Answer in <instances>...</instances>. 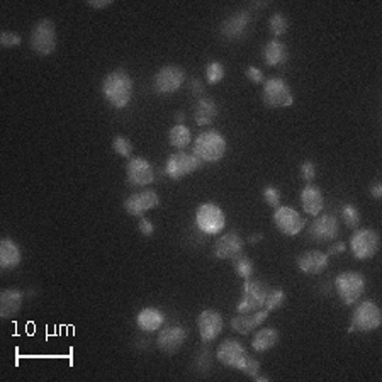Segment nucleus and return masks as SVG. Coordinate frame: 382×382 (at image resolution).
<instances>
[{
	"label": "nucleus",
	"instance_id": "0eeeda50",
	"mask_svg": "<svg viewBox=\"0 0 382 382\" xmlns=\"http://www.w3.org/2000/svg\"><path fill=\"white\" fill-rule=\"evenodd\" d=\"M30 45L39 56H49L56 49V27L49 19H41L31 31Z\"/></svg>",
	"mask_w": 382,
	"mask_h": 382
},
{
	"label": "nucleus",
	"instance_id": "c756f323",
	"mask_svg": "<svg viewBox=\"0 0 382 382\" xmlns=\"http://www.w3.org/2000/svg\"><path fill=\"white\" fill-rule=\"evenodd\" d=\"M168 143H170L175 150H186V148L192 143V131H190L189 126L175 124L174 128L168 131Z\"/></svg>",
	"mask_w": 382,
	"mask_h": 382
},
{
	"label": "nucleus",
	"instance_id": "c03bdc74",
	"mask_svg": "<svg viewBox=\"0 0 382 382\" xmlns=\"http://www.w3.org/2000/svg\"><path fill=\"white\" fill-rule=\"evenodd\" d=\"M345 250H347V245H345L344 241H337V243H333L330 248H328L326 254L328 255H340V254H344Z\"/></svg>",
	"mask_w": 382,
	"mask_h": 382
},
{
	"label": "nucleus",
	"instance_id": "f8f14e48",
	"mask_svg": "<svg viewBox=\"0 0 382 382\" xmlns=\"http://www.w3.org/2000/svg\"><path fill=\"white\" fill-rule=\"evenodd\" d=\"M273 225L282 235L295 236L304 229L306 219L293 207L279 206L273 209Z\"/></svg>",
	"mask_w": 382,
	"mask_h": 382
},
{
	"label": "nucleus",
	"instance_id": "423d86ee",
	"mask_svg": "<svg viewBox=\"0 0 382 382\" xmlns=\"http://www.w3.org/2000/svg\"><path fill=\"white\" fill-rule=\"evenodd\" d=\"M262 87V100L265 106L280 109V107H291L294 104L293 90L289 84L280 77L267 78Z\"/></svg>",
	"mask_w": 382,
	"mask_h": 382
},
{
	"label": "nucleus",
	"instance_id": "a878e982",
	"mask_svg": "<svg viewBox=\"0 0 382 382\" xmlns=\"http://www.w3.org/2000/svg\"><path fill=\"white\" fill-rule=\"evenodd\" d=\"M136 324L145 333H153L164 328L165 315L158 308H145L136 316Z\"/></svg>",
	"mask_w": 382,
	"mask_h": 382
},
{
	"label": "nucleus",
	"instance_id": "7ed1b4c3",
	"mask_svg": "<svg viewBox=\"0 0 382 382\" xmlns=\"http://www.w3.org/2000/svg\"><path fill=\"white\" fill-rule=\"evenodd\" d=\"M367 280L360 272H341L335 279V291H337L338 297L345 306H353L355 302L360 301L363 293H366Z\"/></svg>",
	"mask_w": 382,
	"mask_h": 382
},
{
	"label": "nucleus",
	"instance_id": "9d476101",
	"mask_svg": "<svg viewBox=\"0 0 382 382\" xmlns=\"http://www.w3.org/2000/svg\"><path fill=\"white\" fill-rule=\"evenodd\" d=\"M203 161L194 153H186V151H177L167 158L165 164V174L170 177L172 180H180L183 177L194 174L203 167Z\"/></svg>",
	"mask_w": 382,
	"mask_h": 382
},
{
	"label": "nucleus",
	"instance_id": "f3484780",
	"mask_svg": "<svg viewBox=\"0 0 382 382\" xmlns=\"http://www.w3.org/2000/svg\"><path fill=\"white\" fill-rule=\"evenodd\" d=\"M126 179L135 187H146L155 180L153 165L146 158H131L126 165Z\"/></svg>",
	"mask_w": 382,
	"mask_h": 382
},
{
	"label": "nucleus",
	"instance_id": "bb28decb",
	"mask_svg": "<svg viewBox=\"0 0 382 382\" xmlns=\"http://www.w3.org/2000/svg\"><path fill=\"white\" fill-rule=\"evenodd\" d=\"M219 109L218 104L209 97H201L197 100L196 107H194V121L197 126H207L214 122V119L218 117Z\"/></svg>",
	"mask_w": 382,
	"mask_h": 382
},
{
	"label": "nucleus",
	"instance_id": "6e6552de",
	"mask_svg": "<svg viewBox=\"0 0 382 382\" xmlns=\"http://www.w3.org/2000/svg\"><path fill=\"white\" fill-rule=\"evenodd\" d=\"M196 226L204 235H218L226 226L225 211L214 203H203L196 211Z\"/></svg>",
	"mask_w": 382,
	"mask_h": 382
},
{
	"label": "nucleus",
	"instance_id": "a211bd4d",
	"mask_svg": "<svg viewBox=\"0 0 382 382\" xmlns=\"http://www.w3.org/2000/svg\"><path fill=\"white\" fill-rule=\"evenodd\" d=\"M186 341H187V330L183 326H180V324L161 328L157 338L158 348H160L164 353H167V355H175V353L183 347Z\"/></svg>",
	"mask_w": 382,
	"mask_h": 382
},
{
	"label": "nucleus",
	"instance_id": "ea45409f",
	"mask_svg": "<svg viewBox=\"0 0 382 382\" xmlns=\"http://www.w3.org/2000/svg\"><path fill=\"white\" fill-rule=\"evenodd\" d=\"M264 199L270 207L277 209L280 206V190L273 186H267L264 189Z\"/></svg>",
	"mask_w": 382,
	"mask_h": 382
},
{
	"label": "nucleus",
	"instance_id": "20e7f679",
	"mask_svg": "<svg viewBox=\"0 0 382 382\" xmlns=\"http://www.w3.org/2000/svg\"><path fill=\"white\" fill-rule=\"evenodd\" d=\"M270 287L258 279H245L240 302L236 304V315H250L264 308L265 297Z\"/></svg>",
	"mask_w": 382,
	"mask_h": 382
},
{
	"label": "nucleus",
	"instance_id": "de8ad7c7",
	"mask_svg": "<svg viewBox=\"0 0 382 382\" xmlns=\"http://www.w3.org/2000/svg\"><path fill=\"white\" fill-rule=\"evenodd\" d=\"M262 240H264V235H262V233H254V235L248 236V243L250 245L258 243V241H262Z\"/></svg>",
	"mask_w": 382,
	"mask_h": 382
},
{
	"label": "nucleus",
	"instance_id": "1a4fd4ad",
	"mask_svg": "<svg viewBox=\"0 0 382 382\" xmlns=\"http://www.w3.org/2000/svg\"><path fill=\"white\" fill-rule=\"evenodd\" d=\"M381 247V238L376 229H355L350 238V250L357 260H370L377 255Z\"/></svg>",
	"mask_w": 382,
	"mask_h": 382
},
{
	"label": "nucleus",
	"instance_id": "2eb2a0df",
	"mask_svg": "<svg viewBox=\"0 0 382 382\" xmlns=\"http://www.w3.org/2000/svg\"><path fill=\"white\" fill-rule=\"evenodd\" d=\"M160 206V197L155 190H142V192H135L124 201V211L128 214L136 216V218H143L148 211L157 209Z\"/></svg>",
	"mask_w": 382,
	"mask_h": 382
},
{
	"label": "nucleus",
	"instance_id": "aec40b11",
	"mask_svg": "<svg viewBox=\"0 0 382 382\" xmlns=\"http://www.w3.org/2000/svg\"><path fill=\"white\" fill-rule=\"evenodd\" d=\"M330 265V255L322 250H309L297 257V267L306 276H319Z\"/></svg>",
	"mask_w": 382,
	"mask_h": 382
},
{
	"label": "nucleus",
	"instance_id": "4be33fe9",
	"mask_svg": "<svg viewBox=\"0 0 382 382\" xmlns=\"http://www.w3.org/2000/svg\"><path fill=\"white\" fill-rule=\"evenodd\" d=\"M301 204L302 211L308 216L316 218V216L322 214V211L324 209V197L322 189L318 186H315V183H308L301 190Z\"/></svg>",
	"mask_w": 382,
	"mask_h": 382
},
{
	"label": "nucleus",
	"instance_id": "c9c22d12",
	"mask_svg": "<svg viewBox=\"0 0 382 382\" xmlns=\"http://www.w3.org/2000/svg\"><path fill=\"white\" fill-rule=\"evenodd\" d=\"M113 150L116 151L119 157L129 158L133 155V143L126 136H116L113 139Z\"/></svg>",
	"mask_w": 382,
	"mask_h": 382
},
{
	"label": "nucleus",
	"instance_id": "6ab92c4d",
	"mask_svg": "<svg viewBox=\"0 0 382 382\" xmlns=\"http://www.w3.org/2000/svg\"><path fill=\"white\" fill-rule=\"evenodd\" d=\"M250 23H251V16L248 10H236L235 14H232V16L221 24L219 31H221V34L225 36L226 39L235 41V39H241L245 34H247L248 27H250Z\"/></svg>",
	"mask_w": 382,
	"mask_h": 382
},
{
	"label": "nucleus",
	"instance_id": "393cba45",
	"mask_svg": "<svg viewBox=\"0 0 382 382\" xmlns=\"http://www.w3.org/2000/svg\"><path fill=\"white\" fill-rule=\"evenodd\" d=\"M23 262V254H21L19 245L10 238H3L0 241V267L2 270H14Z\"/></svg>",
	"mask_w": 382,
	"mask_h": 382
},
{
	"label": "nucleus",
	"instance_id": "37998d69",
	"mask_svg": "<svg viewBox=\"0 0 382 382\" xmlns=\"http://www.w3.org/2000/svg\"><path fill=\"white\" fill-rule=\"evenodd\" d=\"M204 84L203 82L199 80V78H194L192 82H190V92H192V95H196V97H204Z\"/></svg>",
	"mask_w": 382,
	"mask_h": 382
},
{
	"label": "nucleus",
	"instance_id": "79ce46f5",
	"mask_svg": "<svg viewBox=\"0 0 382 382\" xmlns=\"http://www.w3.org/2000/svg\"><path fill=\"white\" fill-rule=\"evenodd\" d=\"M138 228H139V233H143L145 236H153L155 235V225L150 221V219H146L145 216H143V218H139Z\"/></svg>",
	"mask_w": 382,
	"mask_h": 382
},
{
	"label": "nucleus",
	"instance_id": "7c9ffc66",
	"mask_svg": "<svg viewBox=\"0 0 382 382\" xmlns=\"http://www.w3.org/2000/svg\"><path fill=\"white\" fill-rule=\"evenodd\" d=\"M232 264H233V269H235V272L238 273V277H241L243 280L250 279V277L254 276L255 272L254 262H251L250 257H248L247 254H243V251L232 258Z\"/></svg>",
	"mask_w": 382,
	"mask_h": 382
},
{
	"label": "nucleus",
	"instance_id": "2f4dec72",
	"mask_svg": "<svg viewBox=\"0 0 382 382\" xmlns=\"http://www.w3.org/2000/svg\"><path fill=\"white\" fill-rule=\"evenodd\" d=\"M286 291L280 289V287H270L269 289V294H267L265 297V304L264 308L267 311H276V309L282 308L284 302H286Z\"/></svg>",
	"mask_w": 382,
	"mask_h": 382
},
{
	"label": "nucleus",
	"instance_id": "8fccbe9b",
	"mask_svg": "<svg viewBox=\"0 0 382 382\" xmlns=\"http://www.w3.org/2000/svg\"><path fill=\"white\" fill-rule=\"evenodd\" d=\"M254 381H255V382H269V381H270V377L260 376V374H258L257 377H254Z\"/></svg>",
	"mask_w": 382,
	"mask_h": 382
},
{
	"label": "nucleus",
	"instance_id": "39448f33",
	"mask_svg": "<svg viewBox=\"0 0 382 382\" xmlns=\"http://www.w3.org/2000/svg\"><path fill=\"white\" fill-rule=\"evenodd\" d=\"M382 323L381 308L374 301H362L357 304L352 315V322L348 331H360V333H370L376 331Z\"/></svg>",
	"mask_w": 382,
	"mask_h": 382
},
{
	"label": "nucleus",
	"instance_id": "473e14b6",
	"mask_svg": "<svg viewBox=\"0 0 382 382\" xmlns=\"http://www.w3.org/2000/svg\"><path fill=\"white\" fill-rule=\"evenodd\" d=\"M269 27H270V32H272L276 38H280V36H284L287 31H289V21H287V17L284 16L282 12H276L272 17H270Z\"/></svg>",
	"mask_w": 382,
	"mask_h": 382
},
{
	"label": "nucleus",
	"instance_id": "412c9836",
	"mask_svg": "<svg viewBox=\"0 0 382 382\" xmlns=\"http://www.w3.org/2000/svg\"><path fill=\"white\" fill-rule=\"evenodd\" d=\"M245 248V240L236 232L226 233L219 236L214 243V257L219 260H232L238 254H241Z\"/></svg>",
	"mask_w": 382,
	"mask_h": 382
},
{
	"label": "nucleus",
	"instance_id": "4c0bfd02",
	"mask_svg": "<svg viewBox=\"0 0 382 382\" xmlns=\"http://www.w3.org/2000/svg\"><path fill=\"white\" fill-rule=\"evenodd\" d=\"M21 43H23V38H21L17 32L3 31L2 34H0V45H2V48H16Z\"/></svg>",
	"mask_w": 382,
	"mask_h": 382
},
{
	"label": "nucleus",
	"instance_id": "09e8293b",
	"mask_svg": "<svg viewBox=\"0 0 382 382\" xmlns=\"http://www.w3.org/2000/svg\"><path fill=\"white\" fill-rule=\"evenodd\" d=\"M175 122L177 124H183V122H186V114H183L182 111H179V113L175 114Z\"/></svg>",
	"mask_w": 382,
	"mask_h": 382
},
{
	"label": "nucleus",
	"instance_id": "dca6fc26",
	"mask_svg": "<svg viewBox=\"0 0 382 382\" xmlns=\"http://www.w3.org/2000/svg\"><path fill=\"white\" fill-rule=\"evenodd\" d=\"M223 328H225V322H223L221 313L214 311V309H204L197 316V331L201 335V340L206 341V344L219 338V335L223 333Z\"/></svg>",
	"mask_w": 382,
	"mask_h": 382
},
{
	"label": "nucleus",
	"instance_id": "4468645a",
	"mask_svg": "<svg viewBox=\"0 0 382 382\" xmlns=\"http://www.w3.org/2000/svg\"><path fill=\"white\" fill-rule=\"evenodd\" d=\"M340 235V221L335 214H319L309 226V236L318 243H330Z\"/></svg>",
	"mask_w": 382,
	"mask_h": 382
},
{
	"label": "nucleus",
	"instance_id": "a18cd8bd",
	"mask_svg": "<svg viewBox=\"0 0 382 382\" xmlns=\"http://www.w3.org/2000/svg\"><path fill=\"white\" fill-rule=\"evenodd\" d=\"M87 5L92 9H106V7L113 5V0H87Z\"/></svg>",
	"mask_w": 382,
	"mask_h": 382
},
{
	"label": "nucleus",
	"instance_id": "f257e3e1",
	"mask_svg": "<svg viewBox=\"0 0 382 382\" xmlns=\"http://www.w3.org/2000/svg\"><path fill=\"white\" fill-rule=\"evenodd\" d=\"M133 78L126 70H114L102 80V95L114 109H124L133 99Z\"/></svg>",
	"mask_w": 382,
	"mask_h": 382
},
{
	"label": "nucleus",
	"instance_id": "72a5a7b5",
	"mask_svg": "<svg viewBox=\"0 0 382 382\" xmlns=\"http://www.w3.org/2000/svg\"><path fill=\"white\" fill-rule=\"evenodd\" d=\"M341 219H344L345 226H348L350 229H357L360 225V212L359 209H357L353 204H345L344 207H341Z\"/></svg>",
	"mask_w": 382,
	"mask_h": 382
},
{
	"label": "nucleus",
	"instance_id": "49530a36",
	"mask_svg": "<svg viewBox=\"0 0 382 382\" xmlns=\"http://www.w3.org/2000/svg\"><path fill=\"white\" fill-rule=\"evenodd\" d=\"M370 196H372L374 199H381L382 197V183L379 182V180H377V182L370 187Z\"/></svg>",
	"mask_w": 382,
	"mask_h": 382
},
{
	"label": "nucleus",
	"instance_id": "5701e85b",
	"mask_svg": "<svg viewBox=\"0 0 382 382\" xmlns=\"http://www.w3.org/2000/svg\"><path fill=\"white\" fill-rule=\"evenodd\" d=\"M270 313L265 308L258 309V311L250 313V315H236L232 319V328L240 335H248L251 331L257 330L258 326H262L269 318Z\"/></svg>",
	"mask_w": 382,
	"mask_h": 382
},
{
	"label": "nucleus",
	"instance_id": "a19ab883",
	"mask_svg": "<svg viewBox=\"0 0 382 382\" xmlns=\"http://www.w3.org/2000/svg\"><path fill=\"white\" fill-rule=\"evenodd\" d=\"M245 74H247V78L251 84H264L265 82L264 74H262V70L258 67H248Z\"/></svg>",
	"mask_w": 382,
	"mask_h": 382
},
{
	"label": "nucleus",
	"instance_id": "b1692460",
	"mask_svg": "<svg viewBox=\"0 0 382 382\" xmlns=\"http://www.w3.org/2000/svg\"><path fill=\"white\" fill-rule=\"evenodd\" d=\"M24 301V293L17 289H5L0 294V318L10 319L21 311Z\"/></svg>",
	"mask_w": 382,
	"mask_h": 382
},
{
	"label": "nucleus",
	"instance_id": "f03ea898",
	"mask_svg": "<svg viewBox=\"0 0 382 382\" xmlns=\"http://www.w3.org/2000/svg\"><path fill=\"white\" fill-rule=\"evenodd\" d=\"M226 139L216 129H207L201 133L192 145V153L199 158L203 164H216L226 155Z\"/></svg>",
	"mask_w": 382,
	"mask_h": 382
},
{
	"label": "nucleus",
	"instance_id": "e433bc0d",
	"mask_svg": "<svg viewBox=\"0 0 382 382\" xmlns=\"http://www.w3.org/2000/svg\"><path fill=\"white\" fill-rule=\"evenodd\" d=\"M260 360L257 359V357L254 355H248L247 359V363L243 366V369H241V372L245 374L247 377H250V379H254V377H257L258 374H260Z\"/></svg>",
	"mask_w": 382,
	"mask_h": 382
},
{
	"label": "nucleus",
	"instance_id": "cd10ccee",
	"mask_svg": "<svg viewBox=\"0 0 382 382\" xmlns=\"http://www.w3.org/2000/svg\"><path fill=\"white\" fill-rule=\"evenodd\" d=\"M289 60V49L279 39H270L264 46V61L267 67H280Z\"/></svg>",
	"mask_w": 382,
	"mask_h": 382
},
{
	"label": "nucleus",
	"instance_id": "f704fd0d",
	"mask_svg": "<svg viewBox=\"0 0 382 382\" xmlns=\"http://www.w3.org/2000/svg\"><path fill=\"white\" fill-rule=\"evenodd\" d=\"M225 78V67L219 61H211L206 65V82L209 85H216Z\"/></svg>",
	"mask_w": 382,
	"mask_h": 382
},
{
	"label": "nucleus",
	"instance_id": "58836bf2",
	"mask_svg": "<svg viewBox=\"0 0 382 382\" xmlns=\"http://www.w3.org/2000/svg\"><path fill=\"white\" fill-rule=\"evenodd\" d=\"M299 172H301V177L304 182L311 183L313 180L316 179V174H318V170H316V164L311 160H306L302 161L301 167H299Z\"/></svg>",
	"mask_w": 382,
	"mask_h": 382
},
{
	"label": "nucleus",
	"instance_id": "ddd939ff",
	"mask_svg": "<svg viewBox=\"0 0 382 382\" xmlns=\"http://www.w3.org/2000/svg\"><path fill=\"white\" fill-rule=\"evenodd\" d=\"M248 355L250 353L247 352L245 345L238 340H225L216 350V357H218V360L223 366L240 370V372L245 363H247Z\"/></svg>",
	"mask_w": 382,
	"mask_h": 382
},
{
	"label": "nucleus",
	"instance_id": "c85d7f7f",
	"mask_svg": "<svg viewBox=\"0 0 382 382\" xmlns=\"http://www.w3.org/2000/svg\"><path fill=\"white\" fill-rule=\"evenodd\" d=\"M280 340V335L276 328H260L255 331L254 340H251V348L257 353H264L272 350Z\"/></svg>",
	"mask_w": 382,
	"mask_h": 382
},
{
	"label": "nucleus",
	"instance_id": "9b49d317",
	"mask_svg": "<svg viewBox=\"0 0 382 382\" xmlns=\"http://www.w3.org/2000/svg\"><path fill=\"white\" fill-rule=\"evenodd\" d=\"M183 82H186V70L179 65H167V67H161L155 75L153 89L160 95H168L182 87Z\"/></svg>",
	"mask_w": 382,
	"mask_h": 382
}]
</instances>
